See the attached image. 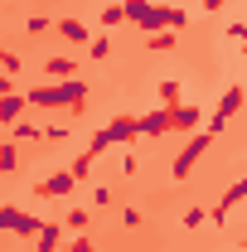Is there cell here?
I'll return each instance as SVG.
<instances>
[{
	"mask_svg": "<svg viewBox=\"0 0 247 252\" xmlns=\"http://www.w3.org/2000/svg\"><path fill=\"white\" fill-rule=\"evenodd\" d=\"M44 73H49V78H59V83H63V78L73 73V59H68V54H63V59H49V63H44Z\"/></svg>",
	"mask_w": 247,
	"mask_h": 252,
	"instance_id": "14",
	"label": "cell"
},
{
	"mask_svg": "<svg viewBox=\"0 0 247 252\" xmlns=\"http://www.w3.org/2000/svg\"><path fill=\"white\" fill-rule=\"evenodd\" d=\"M209 146H214V131H199V136L189 141L185 151L175 156V180H189V170H194V165L204 160V151H209Z\"/></svg>",
	"mask_w": 247,
	"mask_h": 252,
	"instance_id": "4",
	"label": "cell"
},
{
	"mask_svg": "<svg viewBox=\"0 0 247 252\" xmlns=\"http://www.w3.org/2000/svg\"><path fill=\"white\" fill-rule=\"evenodd\" d=\"M25 102H30V93H5V102H0V122H5V126H20Z\"/></svg>",
	"mask_w": 247,
	"mask_h": 252,
	"instance_id": "10",
	"label": "cell"
},
{
	"mask_svg": "<svg viewBox=\"0 0 247 252\" xmlns=\"http://www.w3.org/2000/svg\"><path fill=\"white\" fill-rule=\"evenodd\" d=\"M160 107H180V83H160Z\"/></svg>",
	"mask_w": 247,
	"mask_h": 252,
	"instance_id": "16",
	"label": "cell"
},
{
	"mask_svg": "<svg viewBox=\"0 0 247 252\" xmlns=\"http://www.w3.org/2000/svg\"><path fill=\"white\" fill-rule=\"evenodd\" d=\"M126 20L141 25L146 34L155 30H185V10H170V5H151V0H126Z\"/></svg>",
	"mask_w": 247,
	"mask_h": 252,
	"instance_id": "1",
	"label": "cell"
},
{
	"mask_svg": "<svg viewBox=\"0 0 247 252\" xmlns=\"http://www.w3.org/2000/svg\"><path fill=\"white\" fill-rule=\"evenodd\" d=\"M63 252H97V248H93V243H88V238H73V243H68V248H63Z\"/></svg>",
	"mask_w": 247,
	"mask_h": 252,
	"instance_id": "23",
	"label": "cell"
},
{
	"mask_svg": "<svg viewBox=\"0 0 247 252\" xmlns=\"http://www.w3.org/2000/svg\"><path fill=\"white\" fill-rule=\"evenodd\" d=\"M223 5H228V0H204V10H223Z\"/></svg>",
	"mask_w": 247,
	"mask_h": 252,
	"instance_id": "24",
	"label": "cell"
},
{
	"mask_svg": "<svg viewBox=\"0 0 247 252\" xmlns=\"http://www.w3.org/2000/svg\"><path fill=\"white\" fill-rule=\"evenodd\" d=\"M141 136V117H117V122H107L102 131H93V141H88V151L102 156L107 146H126V141H136Z\"/></svg>",
	"mask_w": 247,
	"mask_h": 252,
	"instance_id": "3",
	"label": "cell"
},
{
	"mask_svg": "<svg viewBox=\"0 0 247 252\" xmlns=\"http://www.w3.org/2000/svg\"><path fill=\"white\" fill-rule=\"evenodd\" d=\"M238 112H243V88L223 93V102H218V112L209 117V126H204V131H214V136H218V131H228V122H233Z\"/></svg>",
	"mask_w": 247,
	"mask_h": 252,
	"instance_id": "5",
	"label": "cell"
},
{
	"mask_svg": "<svg viewBox=\"0 0 247 252\" xmlns=\"http://www.w3.org/2000/svg\"><path fill=\"white\" fill-rule=\"evenodd\" d=\"M247 199V180H238V185L228 189L223 199H218V209H214V223H228V214H233V204H243Z\"/></svg>",
	"mask_w": 247,
	"mask_h": 252,
	"instance_id": "9",
	"label": "cell"
},
{
	"mask_svg": "<svg viewBox=\"0 0 247 252\" xmlns=\"http://www.w3.org/2000/svg\"><path fill=\"white\" fill-rule=\"evenodd\" d=\"M59 34L68 39V44H78V49H83V44H93V30H88L83 20H59Z\"/></svg>",
	"mask_w": 247,
	"mask_h": 252,
	"instance_id": "12",
	"label": "cell"
},
{
	"mask_svg": "<svg viewBox=\"0 0 247 252\" xmlns=\"http://www.w3.org/2000/svg\"><path fill=\"white\" fill-rule=\"evenodd\" d=\"M73 185H78V175H73V170H59L54 180L39 185V199H63V194H73Z\"/></svg>",
	"mask_w": 247,
	"mask_h": 252,
	"instance_id": "7",
	"label": "cell"
},
{
	"mask_svg": "<svg viewBox=\"0 0 247 252\" xmlns=\"http://www.w3.org/2000/svg\"><path fill=\"white\" fill-rule=\"evenodd\" d=\"M68 170H73V175H78V185H83V180H88V175H93V151H83V156L73 160V165H68Z\"/></svg>",
	"mask_w": 247,
	"mask_h": 252,
	"instance_id": "15",
	"label": "cell"
},
{
	"mask_svg": "<svg viewBox=\"0 0 247 252\" xmlns=\"http://www.w3.org/2000/svg\"><path fill=\"white\" fill-rule=\"evenodd\" d=\"M63 223H68L73 233H83V228H88V214H83V209H68V214H63Z\"/></svg>",
	"mask_w": 247,
	"mask_h": 252,
	"instance_id": "18",
	"label": "cell"
},
{
	"mask_svg": "<svg viewBox=\"0 0 247 252\" xmlns=\"http://www.w3.org/2000/svg\"><path fill=\"white\" fill-rule=\"evenodd\" d=\"M39 252H59V223H44L39 228V243H34Z\"/></svg>",
	"mask_w": 247,
	"mask_h": 252,
	"instance_id": "13",
	"label": "cell"
},
{
	"mask_svg": "<svg viewBox=\"0 0 247 252\" xmlns=\"http://www.w3.org/2000/svg\"><path fill=\"white\" fill-rule=\"evenodd\" d=\"M122 20H126V5H107V10H102V25H107V30L122 25Z\"/></svg>",
	"mask_w": 247,
	"mask_h": 252,
	"instance_id": "17",
	"label": "cell"
},
{
	"mask_svg": "<svg viewBox=\"0 0 247 252\" xmlns=\"http://www.w3.org/2000/svg\"><path fill=\"white\" fill-rule=\"evenodd\" d=\"M165 131H170V107H155L141 117V136H165Z\"/></svg>",
	"mask_w": 247,
	"mask_h": 252,
	"instance_id": "11",
	"label": "cell"
},
{
	"mask_svg": "<svg viewBox=\"0 0 247 252\" xmlns=\"http://www.w3.org/2000/svg\"><path fill=\"white\" fill-rule=\"evenodd\" d=\"M151 49H160V54H165V49H175V30H165V34H151Z\"/></svg>",
	"mask_w": 247,
	"mask_h": 252,
	"instance_id": "19",
	"label": "cell"
},
{
	"mask_svg": "<svg viewBox=\"0 0 247 252\" xmlns=\"http://www.w3.org/2000/svg\"><path fill=\"white\" fill-rule=\"evenodd\" d=\"M0 228H5V233H15V238H39V228H44V223L30 219V214H20V209H0Z\"/></svg>",
	"mask_w": 247,
	"mask_h": 252,
	"instance_id": "6",
	"label": "cell"
},
{
	"mask_svg": "<svg viewBox=\"0 0 247 252\" xmlns=\"http://www.w3.org/2000/svg\"><path fill=\"white\" fill-rule=\"evenodd\" d=\"M228 39H238V44H243V54H247V25H228Z\"/></svg>",
	"mask_w": 247,
	"mask_h": 252,
	"instance_id": "22",
	"label": "cell"
},
{
	"mask_svg": "<svg viewBox=\"0 0 247 252\" xmlns=\"http://www.w3.org/2000/svg\"><path fill=\"white\" fill-rule=\"evenodd\" d=\"M194 126H204V117H199V107H189V102H180V107H170V131H194Z\"/></svg>",
	"mask_w": 247,
	"mask_h": 252,
	"instance_id": "8",
	"label": "cell"
},
{
	"mask_svg": "<svg viewBox=\"0 0 247 252\" xmlns=\"http://www.w3.org/2000/svg\"><path fill=\"white\" fill-rule=\"evenodd\" d=\"M88 54H93V59H107V54H112V39H93Z\"/></svg>",
	"mask_w": 247,
	"mask_h": 252,
	"instance_id": "20",
	"label": "cell"
},
{
	"mask_svg": "<svg viewBox=\"0 0 247 252\" xmlns=\"http://www.w3.org/2000/svg\"><path fill=\"white\" fill-rule=\"evenodd\" d=\"M83 97H88V83L63 78V83H54V88H34L30 107H83Z\"/></svg>",
	"mask_w": 247,
	"mask_h": 252,
	"instance_id": "2",
	"label": "cell"
},
{
	"mask_svg": "<svg viewBox=\"0 0 247 252\" xmlns=\"http://www.w3.org/2000/svg\"><path fill=\"white\" fill-rule=\"evenodd\" d=\"M0 160H5L0 170H15V160H20V151H15V141H5V151H0Z\"/></svg>",
	"mask_w": 247,
	"mask_h": 252,
	"instance_id": "21",
	"label": "cell"
}]
</instances>
